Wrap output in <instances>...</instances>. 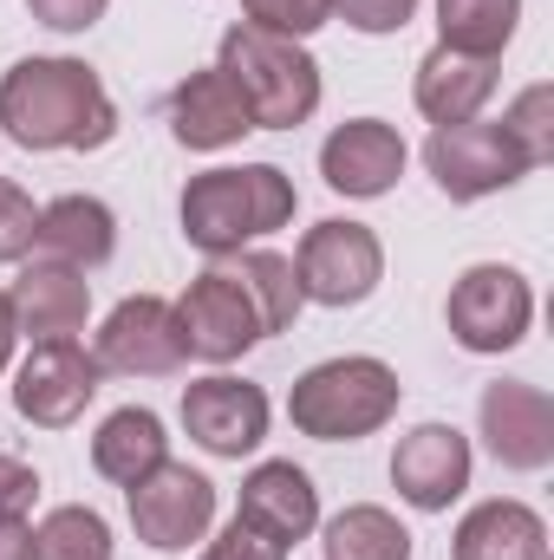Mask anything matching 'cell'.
<instances>
[{
    "instance_id": "1",
    "label": "cell",
    "mask_w": 554,
    "mask_h": 560,
    "mask_svg": "<svg viewBox=\"0 0 554 560\" xmlns=\"http://www.w3.org/2000/svg\"><path fill=\"white\" fill-rule=\"evenodd\" d=\"M0 131L20 150H99L118 138V105L85 59H20L0 79Z\"/></svg>"
},
{
    "instance_id": "2",
    "label": "cell",
    "mask_w": 554,
    "mask_h": 560,
    "mask_svg": "<svg viewBox=\"0 0 554 560\" xmlns=\"http://www.w3.org/2000/svg\"><path fill=\"white\" fill-rule=\"evenodd\" d=\"M293 183L275 163H242V170H203L183 189V235L203 255H242V242L275 235L293 222Z\"/></svg>"
},
{
    "instance_id": "3",
    "label": "cell",
    "mask_w": 554,
    "mask_h": 560,
    "mask_svg": "<svg viewBox=\"0 0 554 560\" xmlns=\"http://www.w3.org/2000/svg\"><path fill=\"white\" fill-rule=\"evenodd\" d=\"M216 72L242 92L255 131H293L320 112V66L300 39H280V33H262V26H229L222 33V59Z\"/></svg>"
},
{
    "instance_id": "4",
    "label": "cell",
    "mask_w": 554,
    "mask_h": 560,
    "mask_svg": "<svg viewBox=\"0 0 554 560\" xmlns=\"http://www.w3.org/2000/svg\"><path fill=\"white\" fill-rule=\"evenodd\" d=\"M399 411V372L385 359H326L313 372L293 378L287 392V418L300 436L320 443H359Z\"/></svg>"
},
{
    "instance_id": "5",
    "label": "cell",
    "mask_w": 554,
    "mask_h": 560,
    "mask_svg": "<svg viewBox=\"0 0 554 560\" xmlns=\"http://www.w3.org/2000/svg\"><path fill=\"white\" fill-rule=\"evenodd\" d=\"M424 163H430V176H437V189L450 196V202H476V196H496V189H509V183H522L535 163H529V150L509 138L503 125H437L430 143H424Z\"/></svg>"
},
{
    "instance_id": "6",
    "label": "cell",
    "mask_w": 554,
    "mask_h": 560,
    "mask_svg": "<svg viewBox=\"0 0 554 560\" xmlns=\"http://www.w3.org/2000/svg\"><path fill=\"white\" fill-rule=\"evenodd\" d=\"M443 319H450V339L463 352H509V346H522V332L535 319V293L516 268L483 261V268H470L450 287Z\"/></svg>"
},
{
    "instance_id": "7",
    "label": "cell",
    "mask_w": 554,
    "mask_h": 560,
    "mask_svg": "<svg viewBox=\"0 0 554 560\" xmlns=\"http://www.w3.org/2000/svg\"><path fill=\"white\" fill-rule=\"evenodd\" d=\"M293 275H300V300L359 306V300H372V287L385 275V248L366 222H313Z\"/></svg>"
},
{
    "instance_id": "8",
    "label": "cell",
    "mask_w": 554,
    "mask_h": 560,
    "mask_svg": "<svg viewBox=\"0 0 554 560\" xmlns=\"http://www.w3.org/2000/svg\"><path fill=\"white\" fill-rule=\"evenodd\" d=\"M216 522V482L196 476L189 463H157L150 476L131 482V528H138L143 548L157 555H183L189 541H203Z\"/></svg>"
},
{
    "instance_id": "9",
    "label": "cell",
    "mask_w": 554,
    "mask_h": 560,
    "mask_svg": "<svg viewBox=\"0 0 554 560\" xmlns=\"http://www.w3.org/2000/svg\"><path fill=\"white\" fill-rule=\"evenodd\" d=\"M92 359H99V372H118V378H170L189 359V339H183V319H176L170 300L138 293V300L112 306V319L99 326Z\"/></svg>"
},
{
    "instance_id": "10",
    "label": "cell",
    "mask_w": 554,
    "mask_h": 560,
    "mask_svg": "<svg viewBox=\"0 0 554 560\" xmlns=\"http://www.w3.org/2000/svg\"><path fill=\"white\" fill-rule=\"evenodd\" d=\"M99 378L105 372H99V359L79 339H46V346H33V359L13 378V411L26 423L66 430V423L85 418V405L99 398Z\"/></svg>"
},
{
    "instance_id": "11",
    "label": "cell",
    "mask_w": 554,
    "mask_h": 560,
    "mask_svg": "<svg viewBox=\"0 0 554 560\" xmlns=\"http://www.w3.org/2000/svg\"><path fill=\"white\" fill-rule=\"evenodd\" d=\"M176 319H183L189 352L209 359V365H229L262 339V313H255V300L242 293V280L229 268H209V275L189 280V293L176 300Z\"/></svg>"
},
{
    "instance_id": "12",
    "label": "cell",
    "mask_w": 554,
    "mask_h": 560,
    "mask_svg": "<svg viewBox=\"0 0 554 560\" xmlns=\"http://www.w3.org/2000/svg\"><path fill=\"white\" fill-rule=\"evenodd\" d=\"M183 430L209 456H249L268 436V398L249 378H196L183 392Z\"/></svg>"
},
{
    "instance_id": "13",
    "label": "cell",
    "mask_w": 554,
    "mask_h": 560,
    "mask_svg": "<svg viewBox=\"0 0 554 560\" xmlns=\"http://www.w3.org/2000/svg\"><path fill=\"white\" fill-rule=\"evenodd\" d=\"M483 436L503 469H549L554 463V405L542 385L503 378L483 392Z\"/></svg>"
},
{
    "instance_id": "14",
    "label": "cell",
    "mask_w": 554,
    "mask_h": 560,
    "mask_svg": "<svg viewBox=\"0 0 554 560\" xmlns=\"http://www.w3.org/2000/svg\"><path fill=\"white\" fill-rule=\"evenodd\" d=\"M392 482H399V495L424 509V515H437V509H450L463 489H470V443H463V430H450V423H417L412 436L392 450Z\"/></svg>"
},
{
    "instance_id": "15",
    "label": "cell",
    "mask_w": 554,
    "mask_h": 560,
    "mask_svg": "<svg viewBox=\"0 0 554 560\" xmlns=\"http://www.w3.org/2000/svg\"><path fill=\"white\" fill-rule=\"evenodd\" d=\"M320 176H326V189L359 196V202L385 196L405 176V138L392 125H379V118H353V125H339L320 143Z\"/></svg>"
},
{
    "instance_id": "16",
    "label": "cell",
    "mask_w": 554,
    "mask_h": 560,
    "mask_svg": "<svg viewBox=\"0 0 554 560\" xmlns=\"http://www.w3.org/2000/svg\"><path fill=\"white\" fill-rule=\"evenodd\" d=\"M7 300H13V326L33 346L85 332V313H92V287H85L79 268H66V261H33L26 275L13 280Z\"/></svg>"
},
{
    "instance_id": "17",
    "label": "cell",
    "mask_w": 554,
    "mask_h": 560,
    "mask_svg": "<svg viewBox=\"0 0 554 560\" xmlns=\"http://www.w3.org/2000/svg\"><path fill=\"white\" fill-rule=\"evenodd\" d=\"M170 131H176L183 150H222V143L249 138L255 118H249L242 92L209 66V72H189V79L176 85V98H170Z\"/></svg>"
},
{
    "instance_id": "18",
    "label": "cell",
    "mask_w": 554,
    "mask_h": 560,
    "mask_svg": "<svg viewBox=\"0 0 554 560\" xmlns=\"http://www.w3.org/2000/svg\"><path fill=\"white\" fill-rule=\"evenodd\" d=\"M489 92H496V59L430 46L424 66H417V112L430 125H470L489 105Z\"/></svg>"
},
{
    "instance_id": "19",
    "label": "cell",
    "mask_w": 554,
    "mask_h": 560,
    "mask_svg": "<svg viewBox=\"0 0 554 560\" xmlns=\"http://www.w3.org/2000/svg\"><path fill=\"white\" fill-rule=\"evenodd\" d=\"M33 248H39L46 261H66V268L85 275V268L112 261V248H118V215H112L99 196H59V202L39 209Z\"/></svg>"
},
{
    "instance_id": "20",
    "label": "cell",
    "mask_w": 554,
    "mask_h": 560,
    "mask_svg": "<svg viewBox=\"0 0 554 560\" xmlns=\"http://www.w3.org/2000/svg\"><path fill=\"white\" fill-rule=\"evenodd\" d=\"M242 522H255L262 535H275L280 548L307 541L313 522H320V495H313L307 469H293V463H262V469L242 482Z\"/></svg>"
},
{
    "instance_id": "21",
    "label": "cell",
    "mask_w": 554,
    "mask_h": 560,
    "mask_svg": "<svg viewBox=\"0 0 554 560\" xmlns=\"http://www.w3.org/2000/svg\"><path fill=\"white\" fill-rule=\"evenodd\" d=\"M457 560H549V528L529 502H476L463 522H457Z\"/></svg>"
},
{
    "instance_id": "22",
    "label": "cell",
    "mask_w": 554,
    "mask_h": 560,
    "mask_svg": "<svg viewBox=\"0 0 554 560\" xmlns=\"http://www.w3.org/2000/svg\"><path fill=\"white\" fill-rule=\"evenodd\" d=\"M170 456V436H163V418L157 411H112V418L99 423V436H92V469L105 476V482H118V489H131L138 476H150L157 463Z\"/></svg>"
},
{
    "instance_id": "23",
    "label": "cell",
    "mask_w": 554,
    "mask_h": 560,
    "mask_svg": "<svg viewBox=\"0 0 554 560\" xmlns=\"http://www.w3.org/2000/svg\"><path fill=\"white\" fill-rule=\"evenodd\" d=\"M516 20H522V0H437V26H443L437 46L496 59L516 39Z\"/></svg>"
},
{
    "instance_id": "24",
    "label": "cell",
    "mask_w": 554,
    "mask_h": 560,
    "mask_svg": "<svg viewBox=\"0 0 554 560\" xmlns=\"http://www.w3.org/2000/svg\"><path fill=\"white\" fill-rule=\"evenodd\" d=\"M326 560H412V535L399 528V515L359 502L326 522Z\"/></svg>"
},
{
    "instance_id": "25",
    "label": "cell",
    "mask_w": 554,
    "mask_h": 560,
    "mask_svg": "<svg viewBox=\"0 0 554 560\" xmlns=\"http://www.w3.org/2000/svg\"><path fill=\"white\" fill-rule=\"evenodd\" d=\"M229 275L242 280V293L255 300V313H262V339L293 326V313H300V275H293L287 255H242Z\"/></svg>"
},
{
    "instance_id": "26",
    "label": "cell",
    "mask_w": 554,
    "mask_h": 560,
    "mask_svg": "<svg viewBox=\"0 0 554 560\" xmlns=\"http://www.w3.org/2000/svg\"><path fill=\"white\" fill-rule=\"evenodd\" d=\"M33 560H112V528L99 509H53L33 528Z\"/></svg>"
},
{
    "instance_id": "27",
    "label": "cell",
    "mask_w": 554,
    "mask_h": 560,
    "mask_svg": "<svg viewBox=\"0 0 554 560\" xmlns=\"http://www.w3.org/2000/svg\"><path fill=\"white\" fill-rule=\"evenodd\" d=\"M549 112H554V92H549V85H529V92L509 105V118H503V131L529 150V163H535V170L554 156V118H549Z\"/></svg>"
},
{
    "instance_id": "28",
    "label": "cell",
    "mask_w": 554,
    "mask_h": 560,
    "mask_svg": "<svg viewBox=\"0 0 554 560\" xmlns=\"http://www.w3.org/2000/svg\"><path fill=\"white\" fill-rule=\"evenodd\" d=\"M249 7V26L280 33V39H307L333 20V0H242Z\"/></svg>"
},
{
    "instance_id": "29",
    "label": "cell",
    "mask_w": 554,
    "mask_h": 560,
    "mask_svg": "<svg viewBox=\"0 0 554 560\" xmlns=\"http://www.w3.org/2000/svg\"><path fill=\"white\" fill-rule=\"evenodd\" d=\"M33 235H39L33 196L0 176V261H26V255H33Z\"/></svg>"
},
{
    "instance_id": "30",
    "label": "cell",
    "mask_w": 554,
    "mask_h": 560,
    "mask_svg": "<svg viewBox=\"0 0 554 560\" xmlns=\"http://www.w3.org/2000/svg\"><path fill=\"white\" fill-rule=\"evenodd\" d=\"M203 560H287V548H280L275 535H262L255 522H242V515H235V522L203 548Z\"/></svg>"
},
{
    "instance_id": "31",
    "label": "cell",
    "mask_w": 554,
    "mask_h": 560,
    "mask_svg": "<svg viewBox=\"0 0 554 560\" xmlns=\"http://www.w3.org/2000/svg\"><path fill=\"white\" fill-rule=\"evenodd\" d=\"M333 13L359 33H399V26H412L417 0H333Z\"/></svg>"
},
{
    "instance_id": "32",
    "label": "cell",
    "mask_w": 554,
    "mask_h": 560,
    "mask_svg": "<svg viewBox=\"0 0 554 560\" xmlns=\"http://www.w3.org/2000/svg\"><path fill=\"white\" fill-rule=\"evenodd\" d=\"M26 7H33V20L53 26V33H85V26L105 20L112 0H26Z\"/></svg>"
},
{
    "instance_id": "33",
    "label": "cell",
    "mask_w": 554,
    "mask_h": 560,
    "mask_svg": "<svg viewBox=\"0 0 554 560\" xmlns=\"http://www.w3.org/2000/svg\"><path fill=\"white\" fill-rule=\"evenodd\" d=\"M33 495H39V476H33L20 456H0V515H20V522H26Z\"/></svg>"
},
{
    "instance_id": "34",
    "label": "cell",
    "mask_w": 554,
    "mask_h": 560,
    "mask_svg": "<svg viewBox=\"0 0 554 560\" xmlns=\"http://www.w3.org/2000/svg\"><path fill=\"white\" fill-rule=\"evenodd\" d=\"M0 560H33V528L20 515H0Z\"/></svg>"
},
{
    "instance_id": "35",
    "label": "cell",
    "mask_w": 554,
    "mask_h": 560,
    "mask_svg": "<svg viewBox=\"0 0 554 560\" xmlns=\"http://www.w3.org/2000/svg\"><path fill=\"white\" fill-rule=\"evenodd\" d=\"M13 339H20V326H13V300L0 293V372H7V359H13Z\"/></svg>"
}]
</instances>
